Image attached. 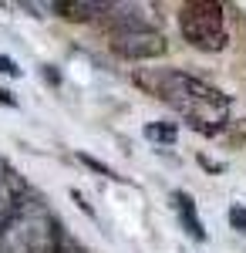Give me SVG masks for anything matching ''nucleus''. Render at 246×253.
Wrapping results in <instances>:
<instances>
[{
	"mask_svg": "<svg viewBox=\"0 0 246 253\" xmlns=\"http://www.w3.org/2000/svg\"><path fill=\"white\" fill-rule=\"evenodd\" d=\"M138 84L149 88L155 98H162L165 105H172L179 115L189 118L206 135H216L229 125V98L196 75L165 68V71H155V78L138 75Z\"/></svg>",
	"mask_w": 246,
	"mask_h": 253,
	"instance_id": "nucleus-1",
	"label": "nucleus"
},
{
	"mask_svg": "<svg viewBox=\"0 0 246 253\" xmlns=\"http://www.w3.org/2000/svg\"><path fill=\"white\" fill-rule=\"evenodd\" d=\"M172 199H175V210H179V216H182V223L189 226V233L196 236V240H206V230H203V219H199V213H196V206H192V196H186V193H175Z\"/></svg>",
	"mask_w": 246,
	"mask_h": 253,
	"instance_id": "nucleus-6",
	"label": "nucleus"
},
{
	"mask_svg": "<svg viewBox=\"0 0 246 253\" xmlns=\"http://www.w3.org/2000/svg\"><path fill=\"white\" fill-rule=\"evenodd\" d=\"M145 135L152 138V142H175V125H162V122H152V125H145Z\"/></svg>",
	"mask_w": 246,
	"mask_h": 253,
	"instance_id": "nucleus-7",
	"label": "nucleus"
},
{
	"mask_svg": "<svg viewBox=\"0 0 246 253\" xmlns=\"http://www.w3.org/2000/svg\"><path fill=\"white\" fill-rule=\"evenodd\" d=\"M229 223H233V230L246 233V210L243 206H233V210H229Z\"/></svg>",
	"mask_w": 246,
	"mask_h": 253,
	"instance_id": "nucleus-9",
	"label": "nucleus"
},
{
	"mask_svg": "<svg viewBox=\"0 0 246 253\" xmlns=\"http://www.w3.org/2000/svg\"><path fill=\"white\" fill-rule=\"evenodd\" d=\"M54 14L64 20H98L108 14V3H95V0H57Z\"/></svg>",
	"mask_w": 246,
	"mask_h": 253,
	"instance_id": "nucleus-5",
	"label": "nucleus"
},
{
	"mask_svg": "<svg viewBox=\"0 0 246 253\" xmlns=\"http://www.w3.org/2000/svg\"><path fill=\"white\" fill-rule=\"evenodd\" d=\"M61 230L54 216L44 210V203L27 193L10 210L0 213V253H31L38 243L51 240Z\"/></svg>",
	"mask_w": 246,
	"mask_h": 253,
	"instance_id": "nucleus-2",
	"label": "nucleus"
},
{
	"mask_svg": "<svg viewBox=\"0 0 246 253\" xmlns=\"http://www.w3.org/2000/svg\"><path fill=\"white\" fill-rule=\"evenodd\" d=\"M229 132H233V138H236V142H243V145H246V118L229 122Z\"/></svg>",
	"mask_w": 246,
	"mask_h": 253,
	"instance_id": "nucleus-11",
	"label": "nucleus"
},
{
	"mask_svg": "<svg viewBox=\"0 0 246 253\" xmlns=\"http://www.w3.org/2000/svg\"><path fill=\"white\" fill-rule=\"evenodd\" d=\"M0 71H3V75H20V68L10 58H3V54H0Z\"/></svg>",
	"mask_w": 246,
	"mask_h": 253,
	"instance_id": "nucleus-12",
	"label": "nucleus"
},
{
	"mask_svg": "<svg viewBox=\"0 0 246 253\" xmlns=\"http://www.w3.org/2000/svg\"><path fill=\"white\" fill-rule=\"evenodd\" d=\"M179 31L189 47L196 51H223L229 44V31H226V17L219 3L209 0H189L179 10Z\"/></svg>",
	"mask_w": 246,
	"mask_h": 253,
	"instance_id": "nucleus-3",
	"label": "nucleus"
},
{
	"mask_svg": "<svg viewBox=\"0 0 246 253\" xmlns=\"http://www.w3.org/2000/svg\"><path fill=\"white\" fill-rule=\"evenodd\" d=\"M61 240H64V233L57 230V233L51 236V240H44V243H38V247H34L31 253H57V250H61Z\"/></svg>",
	"mask_w": 246,
	"mask_h": 253,
	"instance_id": "nucleus-8",
	"label": "nucleus"
},
{
	"mask_svg": "<svg viewBox=\"0 0 246 253\" xmlns=\"http://www.w3.org/2000/svg\"><path fill=\"white\" fill-rule=\"evenodd\" d=\"M0 101H3V105H14V98L7 95V91H3V88H0Z\"/></svg>",
	"mask_w": 246,
	"mask_h": 253,
	"instance_id": "nucleus-13",
	"label": "nucleus"
},
{
	"mask_svg": "<svg viewBox=\"0 0 246 253\" xmlns=\"http://www.w3.org/2000/svg\"><path fill=\"white\" fill-rule=\"evenodd\" d=\"M108 47L125 61H152V58H162L169 51V41H165L162 31H155V27L145 24V27H132V31L112 34Z\"/></svg>",
	"mask_w": 246,
	"mask_h": 253,
	"instance_id": "nucleus-4",
	"label": "nucleus"
},
{
	"mask_svg": "<svg viewBox=\"0 0 246 253\" xmlns=\"http://www.w3.org/2000/svg\"><path fill=\"white\" fill-rule=\"evenodd\" d=\"M78 159H81V162H84V166H91V169H95V172L108 175V179H122V175H115L112 169H108V166H101V162H98V159H91V156H78Z\"/></svg>",
	"mask_w": 246,
	"mask_h": 253,
	"instance_id": "nucleus-10",
	"label": "nucleus"
}]
</instances>
